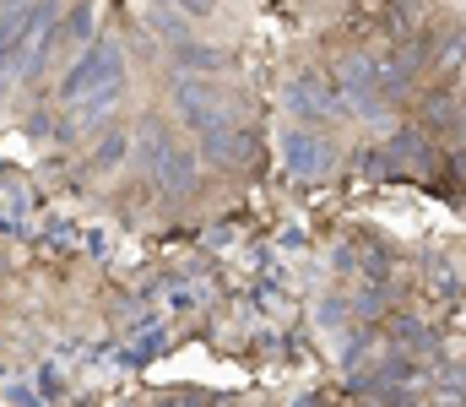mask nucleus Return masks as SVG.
<instances>
[{
    "label": "nucleus",
    "mask_w": 466,
    "mask_h": 407,
    "mask_svg": "<svg viewBox=\"0 0 466 407\" xmlns=\"http://www.w3.org/2000/svg\"><path fill=\"white\" fill-rule=\"evenodd\" d=\"M115 407H326L315 397H223V392H207V386H179V392H141V397H125Z\"/></svg>",
    "instance_id": "obj_1"
}]
</instances>
